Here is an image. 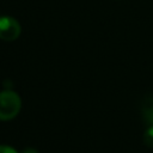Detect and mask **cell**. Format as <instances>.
<instances>
[{"label": "cell", "instance_id": "1", "mask_svg": "<svg viewBox=\"0 0 153 153\" xmlns=\"http://www.w3.org/2000/svg\"><path fill=\"white\" fill-rule=\"evenodd\" d=\"M22 108V99L14 91L0 92V121H10L14 118Z\"/></svg>", "mask_w": 153, "mask_h": 153}, {"label": "cell", "instance_id": "2", "mask_svg": "<svg viewBox=\"0 0 153 153\" xmlns=\"http://www.w3.org/2000/svg\"><path fill=\"white\" fill-rule=\"evenodd\" d=\"M20 24L12 17H0V39L14 41L20 35Z\"/></svg>", "mask_w": 153, "mask_h": 153}, {"label": "cell", "instance_id": "3", "mask_svg": "<svg viewBox=\"0 0 153 153\" xmlns=\"http://www.w3.org/2000/svg\"><path fill=\"white\" fill-rule=\"evenodd\" d=\"M142 117L147 126H153V98H146L142 103Z\"/></svg>", "mask_w": 153, "mask_h": 153}, {"label": "cell", "instance_id": "4", "mask_svg": "<svg viewBox=\"0 0 153 153\" xmlns=\"http://www.w3.org/2000/svg\"><path fill=\"white\" fill-rule=\"evenodd\" d=\"M143 143L147 147L153 148V126H148L143 133Z\"/></svg>", "mask_w": 153, "mask_h": 153}, {"label": "cell", "instance_id": "5", "mask_svg": "<svg viewBox=\"0 0 153 153\" xmlns=\"http://www.w3.org/2000/svg\"><path fill=\"white\" fill-rule=\"evenodd\" d=\"M0 153H18L13 147L6 146V145H0Z\"/></svg>", "mask_w": 153, "mask_h": 153}, {"label": "cell", "instance_id": "6", "mask_svg": "<svg viewBox=\"0 0 153 153\" xmlns=\"http://www.w3.org/2000/svg\"><path fill=\"white\" fill-rule=\"evenodd\" d=\"M22 153H38L37 152V149H35V148H31V147H27V148H25Z\"/></svg>", "mask_w": 153, "mask_h": 153}]
</instances>
